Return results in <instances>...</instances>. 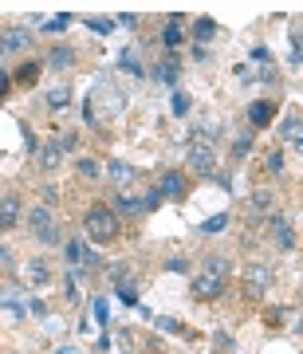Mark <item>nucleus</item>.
Instances as JSON below:
<instances>
[{
	"instance_id": "1",
	"label": "nucleus",
	"mask_w": 303,
	"mask_h": 354,
	"mask_svg": "<svg viewBox=\"0 0 303 354\" xmlns=\"http://www.w3.org/2000/svg\"><path fill=\"white\" fill-rule=\"evenodd\" d=\"M83 236L91 244H114L122 236V216L114 213L111 205H91L83 213Z\"/></svg>"
},
{
	"instance_id": "2",
	"label": "nucleus",
	"mask_w": 303,
	"mask_h": 354,
	"mask_svg": "<svg viewBox=\"0 0 303 354\" xmlns=\"http://www.w3.org/2000/svg\"><path fill=\"white\" fill-rule=\"evenodd\" d=\"M28 232L36 236L44 248H51V244H59L64 236H59V225H55V213H51L48 205H36V209H28Z\"/></svg>"
},
{
	"instance_id": "3",
	"label": "nucleus",
	"mask_w": 303,
	"mask_h": 354,
	"mask_svg": "<svg viewBox=\"0 0 303 354\" xmlns=\"http://www.w3.org/2000/svg\"><path fill=\"white\" fill-rule=\"evenodd\" d=\"M272 279H276L272 264H268V260H252V264L244 268L240 288H244V295H248V299H264V291H272Z\"/></svg>"
},
{
	"instance_id": "4",
	"label": "nucleus",
	"mask_w": 303,
	"mask_h": 354,
	"mask_svg": "<svg viewBox=\"0 0 303 354\" xmlns=\"http://www.w3.org/2000/svg\"><path fill=\"white\" fill-rule=\"evenodd\" d=\"M64 260H67V268H87V272L99 268V252L91 248L87 236H71V241H64Z\"/></svg>"
},
{
	"instance_id": "5",
	"label": "nucleus",
	"mask_w": 303,
	"mask_h": 354,
	"mask_svg": "<svg viewBox=\"0 0 303 354\" xmlns=\"http://www.w3.org/2000/svg\"><path fill=\"white\" fill-rule=\"evenodd\" d=\"M190 189H193V181L185 169H162L158 174V193H162L165 201H185Z\"/></svg>"
},
{
	"instance_id": "6",
	"label": "nucleus",
	"mask_w": 303,
	"mask_h": 354,
	"mask_svg": "<svg viewBox=\"0 0 303 354\" xmlns=\"http://www.w3.org/2000/svg\"><path fill=\"white\" fill-rule=\"evenodd\" d=\"M268 236H272V244H276L279 252H295L300 248V232L291 228L288 216H279V213L268 216Z\"/></svg>"
},
{
	"instance_id": "7",
	"label": "nucleus",
	"mask_w": 303,
	"mask_h": 354,
	"mask_svg": "<svg viewBox=\"0 0 303 354\" xmlns=\"http://www.w3.org/2000/svg\"><path fill=\"white\" fill-rule=\"evenodd\" d=\"M107 181L114 185V193H130V185L138 181V165H130V162H107Z\"/></svg>"
},
{
	"instance_id": "8",
	"label": "nucleus",
	"mask_w": 303,
	"mask_h": 354,
	"mask_svg": "<svg viewBox=\"0 0 303 354\" xmlns=\"http://www.w3.org/2000/svg\"><path fill=\"white\" fill-rule=\"evenodd\" d=\"M190 165L197 169L201 177H209L217 169V150H213V142H205V138H197L190 146Z\"/></svg>"
},
{
	"instance_id": "9",
	"label": "nucleus",
	"mask_w": 303,
	"mask_h": 354,
	"mask_svg": "<svg viewBox=\"0 0 303 354\" xmlns=\"http://www.w3.org/2000/svg\"><path fill=\"white\" fill-rule=\"evenodd\" d=\"M225 288H228V279L205 276V272H197V276H193V283H190L193 299H221V295H225Z\"/></svg>"
},
{
	"instance_id": "10",
	"label": "nucleus",
	"mask_w": 303,
	"mask_h": 354,
	"mask_svg": "<svg viewBox=\"0 0 303 354\" xmlns=\"http://www.w3.org/2000/svg\"><path fill=\"white\" fill-rule=\"evenodd\" d=\"M276 111H279L276 99H256V102H248V127H252V130H268V127H272V118H276Z\"/></svg>"
},
{
	"instance_id": "11",
	"label": "nucleus",
	"mask_w": 303,
	"mask_h": 354,
	"mask_svg": "<svg viewBox=\"0 0 303 354\" xmlns=\"http://www.w3.org/2000/svg\"><path fill=\"white\" fill-rule=\"evenodd\" d=\"M44 67H48V71H71V67H75V48L51 44V48L44 51Z\"/></svg>"
},
{
	"instance_id": "12",
	"label": "nucleus",
	"mask_w": 303,
	"mask_h": 354,
	"mask_svg": "<svg viewBox=\"0 0 303 354\" xmlns=\"http://www.w3.org/2000/svg\"><path fill=\"white\" fill-rule=\"evenodd\" d=\"M20 276H24V283H32V288H44V283H51V264L44 260V256H36V260H24Z\"/></svg>"
},
{
	"instance_id": "13",
	"label": "nucleus",
	"mask_w": 303,
	"mask_h": 354,
	"mask_svg": "<svg viewBox=\"0 0 303 354\" xmlns=\"http://www.w3.org/2000/svg\"><path fill=\"white\" fill-rule=\"evenodd\" d=\"M111 209L122 216V221H138V216L146 213V205H142L134 193H114V197H111Z\"/></svg>"
},
{
	"instance_id": "14",
	"label": "nucleus",
	"mask_w": 303,
	"mask_h": 354,
	"mask_svg": "<svg viewBox=\"0 0 303 354\" xmlns=\"http://www.w3.org/2000/svg\"><path fill=\"white\" fill-rule=\"evenodd\" d=\"M64 146H59V142H44V146H39L36 150V162H39V169H44V174H51V169H59V165H64Z\"/></svg>"
},
{
	"instance_id": "15",
	"label": "nucleus",
	"mask_w": 303,
	"mask_h": 354,
	"mask_svg": "<svg viewBox=\"0 0 303 354\" xmlns=\"http://www.w3.org/2000/svg\"><path fill=\"white\" fill-rule=\"evenodd\" d=\"M16 221H20V197L16 189H4L0 193V228H16Z\"/></svg>"
},
{
	"instance_id": "16",
	"label": "nucleus",
	"mask_w": 303,
	"mask_h": 354,
	"mask_svg": "<svg viewBox=\"0 0 303 354\" xmlns=\"http://www.w3.org/2000/svg\"><path fill=\"white\" fill-rule=\"evenodd\" d=\"M71 99H75V91L67 87V83H55V87L44 91V102H48V111H67V106H71Z\"/></svg>"
},
{
	"instance_id": "17",
	"label": "nucleus",
	"mask_w": 303,
	"mask_h": 354,
	"mask_svg": "<svg viewBox=\"0 0 303 354\" xmlns=\"http://www.w3.org/2000/svg\"><path fill=\"white\" fill-rule=\"evenodd\" d=\"M201 272H205V276H221V279H228V276H232V256H225V252L205 256V260H201Z\"/></svg>"
},
{
	"instance_id": "18",
	"label": "nucleus",
	"mask_w": 303,
	"mask_h": 354,
	"mask_svg": "<svg viewBox=\"0 0 303 354\" xmlns=\"http://www.w3.org/2000/svg\"><path fill=\"white\" fill-rule=\"evenodd\" d=\"M177 75H181V64H177L174 55H165V59H158V64H154V79H158V83H165V87H177Z\"/></svg>"
},
{
	"instance_id": "19",
	"label": "nucleus",
	"mask_w": 303,
	"mask_h": 354,
	"mask_svg": "<svg viewBox=\"0 0 303 354\" xmlns=\"http://www.w3.org/2000/svg\"><path fill=\"white\" fill-rule=\"evenodd\" d=\"M32 39H28V28H4V55H16L24 51Z\"/></svg>"
},
{
	"instance_id": "20",
	"label": "nucleus",
	"mask_w": 303,
	"mask_h": 354,
	"mask_svg": "<svg viewBox=\"0 0 303 354\" xmlns=\"http://www.w3.org/2000/svg\"><path fill=\"white\" fill-rule=\"evenodd\" d=\"M75 174L83 177V181H99V177H107V165H102L99 158H79Z\"/></svg>"
},
{
	"instance_id": "21",
	"label": "nucleus",
	"mask_w": 303,
	"mask_h": 354,
	"mask_svg": "<svg viewBox=\"0 0 303 354\" xmlns=\"http://www.w3.org/2000/svg\"><path fill=\"white\" fill-rule=\"evenodd\" d=\"M158 44H162L165 51H177L181 44H185V36H181V28L169 20V24H162V32H158Z\"/></svg>"
},
{
	"instance_id": "22",
	"label": "nucleus",
	"mask_w": 303,
	"mask_h": 354,
	"mask_svg": "<svg viewBox=\"0 0 303 354\" xmlns=\"http://www.w3.org/2000/svg\"><path fill=\"white\" fill-rule=\"evenodd\" d=\"M272 205H276V201H272V189H256L252 197H248V213H252V216H260V213L272 216Z\"/></svg>"
},
{
	"instance_id": "23",
	"label": "nucleus",
	"mask_w": 303,
	"mask_h": 354,
	"mask_svg": "<svg viewBox=\"0 0 303 354\" xmlns=\"http://www.w3.org/2000/svg\"><path fill=\"white\" fill-rule=\"evenodd\" d=\"M118 67H122V71H127L130 79H142V75H146V71H142V59H138V51H134V48H127L122 55H118Z\"/></svg>"
},
{
	"instance_id": "24",
	"label": "nucleus",
	"mask_w": 303,
	"mask_h": 354,
	"mask_svg": "<svg viewBox=\"0 0 303 354\" xmlns=\"http://www.w3.org/2000/svg\"><path fill=\"white\" fill-rule=\"evenodd\" d=\"M264 169H268V177H284V169H288V150H284V146L272 150L264 158Z\"/></svg>"
},
{
	"instance_id": "25",
	"label": "nucleus",
	"mask_w": 303,
	"mask_h": 354,
	"mask_svg": "<svg viewBox=\"0 0 303 354\" xmlns=\"http://www.w3.org/2000/svg\"><path fill=\"white\" fill-rule=\"evenodd\" d=\"M252 138H256V130H252V127L240 130V134H237V146H232V158H244V153L252 150Z\"/></svg>"
},
{
	"instance_id": "26",
	"label": "nucleus",
	"mask_w": 303,
	"mask_h": 354,
	"mask_svg": "<svg viewBox=\"0 0 303 354\" xmlns=\"http://www.w3.org/2000/svg\"><path fill=\"white\" fill-rule=\"evenodd\" d=\"M114 291L122 295V304H138V283L134 279H114Z\"/></svg>"
},
{
	"instance_id": "27",
	"label": "nucleus",
	"mask_w": 303,
	"mask_h": 354,
	"mask_svg": "<svg viewBox=\"0 0 303 354\" xmlns=\"http://www.w3.org/2000/svg\"><path fill=\"white\" fill-rule=\"evenodd\" d=\"M39 71H44V64H24V67H16V83L32 87V83L39 79Z\"/></svg>"
},
{
	"instance_id": "28",
	"label": "nucleus",
	"mask_w": 303,
	"mask_h": 354,
	"mask_svg": "<svg viewBox=\"0 0 303 354\" xmlns=\"http://www.w3.org/2000/svg\"><path fill=\"white\" fill-rule=\"evenodd\" d=\"M300 127H303V118H300V114H288V118H284V127H279V142L288 146V138H291V134H295Z\"/></svg>"
},
{
	"instance_id": "29",
	"label": "nucleus",
	"mask_w": 303,
	"mask_h": 354,
	"mask_svg": "<svg viewBox=\"0 0 303 354\" xmlns=\"http://www.w3.org/2000/svg\"><path fill=\"white\" fill-rule=\"evenodd\" d=\"M225 225H228V213H221V216H209L201 225V232L205 236H217V232H225Z\"/></svg>"
},
{
	"instance_id": "30",
	"label": "nucleus",
	"mask_w": 303,
	"mask_h": 354,
	"mask_svg": "<svg viewBox=\"0 0 303 354\" xmlns=\"http://www.w3.org/2000/svg\"><path fill=\"white\" fill-rule=\"evenodd\" d=\"M190 106H193L190 95H185V91H174V114H177V118H185V114H190Z\"/></svg>"
},
{
	"instance_id": "31",
	"label": "nucleus",
	"mask_w": 303,
	"mask_h": 354,
	"mask_svg": "<svg viewBox=\"0 0 303 354\" xmlns=\"http://www.w3.org/2000/svg\"><path fill=\"white\" fill-rule=\"evenodd\" d=\"M209 36H217V24L205 16V20H197V24H193V39H209Z\"/></svg>"
},
{
	"instance_id": "32",
	"label": "nucleus",
	"mask_w": 303,
	"mask_h": 354,
	"mask_svg": "<svg viewBox=\"0 0 303 354\" xmlns=\"http://www.w3.org/2000/svg\"><path fill=\"white\" fill-rule=\"evenodd\" d=\"M291 67H303V32L300 36H291V51H288Z\"/></svg>"
},
{
	"instance_id": "33",
	"label": "nucleus",
	"mask_w": 303,
	"mask_h": 354,
	"mask_svg": "<svg viewBox=\"0 0 303 354\" xmlns=\"http://www.w3.org/2000/svg\"><path fill=\"white\" fill-rule=\"evenodd\" d=\"M55 142L64 146V153H71L79 146V130H59V138H55Z\"/></svg>"
},
{
	"instance_id": "34",
	"label": "nucleus",
	"mask_w": 303,
	"mask_h": 354,
	"mask_svg": "<svg viewBox=\"0 0 303 354\" xmlns=\"http://www.w3.org/2000/svg\"><path fill=\"white\" fill-rule=\"evenodd\" d=\"M162 201H165V197L158 193V185H154V189L146 193V197H142V205H146V213H154V209H162Z\"/></svg>"
},
{
	"instance_id": "35",
	"label": "nucleus",
	"mask_w": 303,
	"mask_h": 354,
	"mask_svg": "<svg viewBox=\"0 0 303 354\" xmlns=\"http://www.w3.org/2000/svg\"><path fill=\"white\" fill-rule=\"evenodd\" d=\"M87 24L95 28V32H99V36H111V32H114V20H99V16H91Z\"/></svg>"
},
{
	"instance_id": "36",
	"label": "nucleus",
	"mask_w": 303,
	"mask_h": 354,
	"mask_svg": "<svg viewBox=\"0 0 303 354\" xmlns=\"http://www.w3.org/2000/svg\"><path fill=\"white\" fill-rule=\"evenodd\" d=\"M288 150H295V153L303 158V127H300V130H295V134L288 138Z\"/></svg>"
},
{
	"instance_id": "37",
	"label": "nucleus",
	"mask_w": 303,
	"mask_h": 354,
	"mask_svg": "<svg viewBox=\"0 0 303 354\" xmlns=\"http://www.w3.org/2000/svg\"><path fill=\"white\" fill-rule=\"evenodd\" d=\"M39 197H44L39 205H48V209H51V205H55V197H59V189H55V185H44V193H39Z\"/></svg>"
},
{
	"instance_id": "38",
	"label": "nucleus",
	"mask_w": 303,
	"mask_h": 354,
	"mask_svg": "<svg viewBox=\"0 0 303 354\" xmlns=\"http://www.w3.org/2000/svg\"><path fill=\"white\" fill-rule=\"evenodd\" d=\"M67 24H71V20H67V16H59V20H48V24H44V32H64Z\"/></svg>"
},
{
	"instance_id": "39",
	"label": "nucleus",
	"mask_w": 303,
	"mask_h": 354,
	"mask_svg": "<svg viewBox=\"0 0 303 354\" xmlns=\"http://www.w3.org/2000/svg\"><path fill=\"white\" fill-rule=\"evenodd\" d=\"M12 248H8V244H4V248H0V268H4V272H8V268H12Z\"/></svg>"
},
{
	"instance_id": "40",
	"label": "nucleus",
	"mask_w": 303,
	"mask_h": 354,
	"mask_svg": "<svg viewBox=\"0 0 303 354\" xmlns=\"http://www.w3.org/2000/svg\"><path fill=\"white\" fill-rule=\"evenodd\" d=\"M165 268H174V272H190V264H185L181 256H174V260H165Z\"/></svg>"
},
{
	"instance_id": "41",
	"label": "nucleus",
	"mask_w": 303,
	"mask_h": 354,
	"mask_svg": "<svg viewBox=\"0 0 303 354\" xmlns=\"http://www.w3.org/2000/svg\"><path fill=\"white\" fill-rule=\"evenodd\" d=\"M252 59H256V64H272V55H268V48H252Z\"/></svg>"
},
{
	"instance_id": "42",
	"label": "nucleus",
	"mask_w": 303,
	"mask_h": 354,
	"mask_svg": "<svg viewBox=\"0 0 303 354\" xmlns=\"http://www.w3.org/2000/svg\"><path fill=\"white\" fill-rule=\"evenodd\" d=\"M55 354H79V351H75V346H59Z\"/></svg>"
},
{
	"instance_id": "43",
	"label": "nucleus",
	"mask_w": 303,
	"mask_h": 354,
	"mask_svg": "<svg viewBox=\"0 0 303 354\" xmlns=\"http://www.w3.org/2000/svg\"><path fill=\"white\" fill-rule=\"evenodd\" d=\"M300 299H303V295H300Z\"/></svg>"
}]
</instances>
